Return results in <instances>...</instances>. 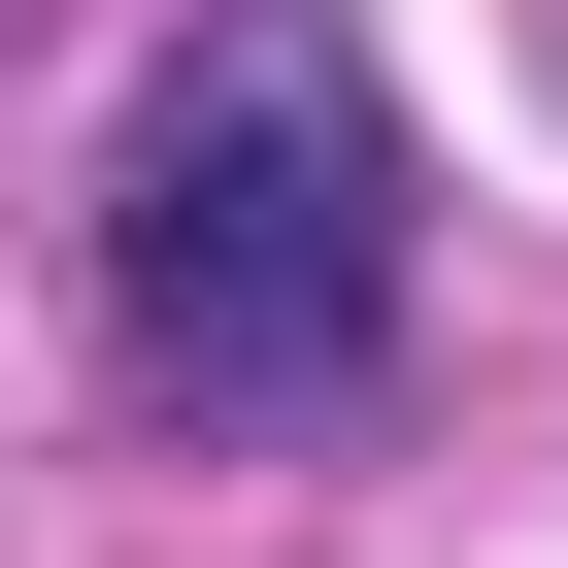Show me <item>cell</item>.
<instances>
[{
    "mask_svg": "<svg viewBox=\"0 0 568 568\" xmlns=\"http://www.w3.org/2000/svg\"><path fill=\"white\" fill-rule=\"evenodd\" d=\"M402 234H435V168H402V68L335 0H201L134 68V134H101V302H134L168 402H368Z\"/></svg>",
    "mask_w": 568,
    "mask_h": 568,
    "instance_id": "6da1fadb",
    "label": "cell"
}]
</instances>
